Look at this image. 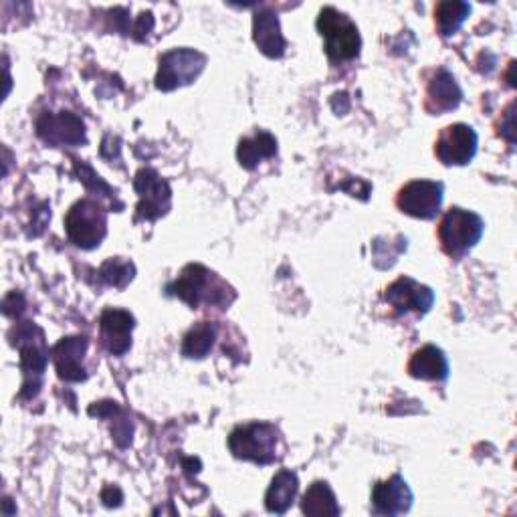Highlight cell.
<instances>
[{
  "label": "cell",
  "instance_id": "obj_1",
  "mask_svg": "<svg viewBox=\"0 0 517 517\" xmlns=\"http://www.w3.org/2000/svg\"><path fill=\"white\" fill-rule=\"evenodd\" d=\"M170 295L184 299L188 305H219L227 307L235 299V291L202 265H188L182 275L168 287Z\"/></svg>",
  "mask_w": 517,
  "mask_h": 517
},
{
  "label": "cell",
  "instance_id": "obj_2",
  "mask_svg": "<svg viewBox=\"0 0 517 517\" xmlns=\"http://www.w3.org/2000/svg\"><path fill=\"white\" fill-rule=\"evenodd\" d=\"M318 29L326 41V53L336 61L352 59L360 53V33L358 27L350 21L348 15L336 11L334 7H326L320 13Z\"/></svg>",
  "mask_w": 517,
  "mask_h": 517
},
{
  "label": "cell",
  "instance_id": "obj_3",
  "mask_svg": "<svg viewBox=\"0 0 517 517\" xmlns=\"http://www.w3.org/2000/svg\"><path fill=\"white\" fill-rule=\"evenodd\" d=\"M279 431L269 423H251L233 431L229 447L235 457L267 465L275 461Z\"/></svg>",
  "mask_w": 517,
  "mask_h": 517
},
{
  "label": "cell",
  "instance_id": "obj_4",
  "mask_svg": "<svg viewBox=\"0 0 517 517\" xmlns=\"http://www.w3.org/2000/svg\"><path fill=\"white\" fill-rule=\"evenodd\" d=\"M481 235L483 221L463 209H451L439 227V239L443 243V249L451 257L465 255L471 247L479 243Z\"/></svg>",
  "mask_w": 517,
  "mask_h": 517
},
{
  "label": "cell",
  "instance_id": "obj_5",
  "mask_svg": "<svg viewBox=\"0 0 517 517\" xmlns=\"http://www.w3.org/2000/svg\"><path fill=\"white\" fill-rule=\"evenodd\" d=\"M106 213L93 200H81L65 219L69 239L83 249H93L106 237Z\"/></svg>",
  "mask_w": 517,
  "mask_h": 517
},
{
  "label": "cell",
  "instance_id": "obj_6",
  "mask_svg": "<svg viewBox=\"0 0 517 517\" xmlns=\"http://www.w3.org/2000/svg\"><path fill=\"white\" fill-rule=\"evenodd\" d=\"M206 57L192 49H174L160 59V69L156 75V87L162 91H172L180 85L192 83L204 69Z\"/></svg>",
  "mask_w": 517,
  "mask_h": 517
},
{
  "label": "cell",
  "instance_id": "obj_7",
  "mask_svg": "<svg viewBox=\"0 0 517 517\" xmlns=\"http://www.w3.org/2000/svg\"><path fill=\"white\" fill-rule=\"evenodd\" d=\"M398 209L417 219H435L443 204V184L431 180H415L406 184L396 198Z\"/></svg>",
  "mask_w": 517,
  "mask_h": 517
},
{
  "label": "cell",
  "instance_id": "obj_8",
  "mask_svg": "<svg viewBox=\"0 0 517 517\" xmlns=\"http://www.w3.org/2000/svg\"><path fill=\"white\" fill-rule=\"evenodd\" d=\"M435 152L449 166L469 164L477 152V134L465 124H453L441 132Z\"/></svg>",
  "mask_w": 517,
  "mask_h": 517
},
{
  "label": "cell",
  "instance_id": "obj_9",
  "mask_svg": "<svg viewBox=\"0 0 517 517\" xmlns=\"http://www.w3.org/2000/svg\"><path fill=\"white\" fill-rule=\"evenodd\" d=\"M101 340L114 356H124L132 346V330H134V316L124 309H106L99 320Z\"/></svg>",
  "mask_w": 517,
  "mask_h": 517
},
{
  "label": "cell",
  "instance_id": "obj_10",
  "mask_svg": "<svg viewBox=\"0 0 517 517\" xmlns=\"http://www.w3.org/2000/svg\"><path fill=\"white\" fill-rule=\"evenodd\" d=\"M136 190L142 200L138 211L146 219H158L170 209V186L154 170H142L138 174Z\"/></svg>",
  "mask_w": 517,
  "mask_h": 517
},
{
  "label": "cell",
  "instance_id": "obj_11",
  "mask_svg": "<svg viewBox=\"0 0 517 517\" xmlns=\"http://www.w3.org/2000/svg\"><path fill=\"white\" fill-rule=\"evenodd\" d=\"M386 301L396 307L398 312H410L412 309V312L427 314L433 307L435 293L417 281L402 277L386 289Z\"/></svg>",
  "mask_w": 517,
  "mask_h": 517
},
{
  "label": "cell",
  "instance_id": "obj_12",
  "mask_svg": "<svg viewBox=\"0 0 517 517\" xmlns=\"http://www.w3.org/2000/svg\"><path fill=\"white\" fill-rule=\"evenodd\" d=\"M374 511L380 515H398L406 513L412 505V491L402 477L394 475L388 481L376 483L372 491Z\"/></svg>",
  "mask_w": 517,
  "mask_h": 517
},
{
  "label": "cell",
  "instance_id": "obj_13",
  "mask_svg": "<svg viewBox=\"0 0 517 517\" xmlns=\"http://www.w3.org/2000/svg\"><path fill=\"white\" fill-rule=\"evenodd\" d=\"M39 136L45 142L51 144H81L85 142V126L79 118H75L73 114H59V116H43L37 124Z\"/></svg>",
  "mask_w": 517,
  "mask_h": 517
},
{
  "label": "cell",
  "instance_id": "obj_14",
  "mask_svg": "<svg viewBox=\"0 0 517 517\" xmlns=\"http://www.w3.org/2000/svg\"><path fill=\"white\" fill-rule=\"evenodd\" d=\"M85 350H87L85 338H67L55 346L53 356H55V366H57L59 378L69 380V382H79V380L87 378L85 368H83Z\"/></svg>",
  "mask_w": 517,
  "mask_h": 517
},
{
  "label": "cell",
  "instance_id": "obj_15",
  "mask_svg": "<svg viewBox=\"0 0 517 517\" xmlns=\"http://www.w3.org/2000/svg\"><path fill=\"white\" fill-rule=\"evenodd\" d=\"M461 97H463V93H461V87L455 81V77L447 69H441L429 83L427 110L433 114L451 112L459 106Z\"/></svg>",
  "mask_w": 517,
  "mask_h": 517
},
{
  "label": "cell",
  "instance_id": "obj_16",
  "mask_svg": "<svg viewBox=\"0 0 517 517\" xmlns=\"http://www.w3.org/2000/svg\"><path fill=\"white\" fill-rule=\"evenodd\" d=\"M408 372L421 380H445L449 376V362L443 350L437 346H425L412 356Z\"/></svg>",
  "mask_w": 517,
  "mask_h": 517
},
{
  "label": "cell",
  "instance_id": "obj_17",
  "mask_svg": "<svg viewBox=\"0 0 517 517\" xmlns=\"http://www.w3.org/2000/svg\"><path fill=\"white\" fill-rule=\"evenodd\" d=\"M255 43L269 57H281L285 53V39L281 35L279 19L271 11H259L255 15Z\"/></svg>",
  "mask_w": 517,
  "mask_h": 517
},
{
  "label": "cell",
  "instance_id": "obj_18",
  "mask_svg": "<svg viewBox=\"0 0 517 517\" xmlns=\"http://www.w3.org/2000/svg\"><path fill=\"white\" fill-rule=\"evenodd\" d=\"M297 475L293 471H279L267 491L265 503L271 513H285L297 495Z\"/></svg>",
  "mask_w": 517,
  "mask_h": 517
},
{
  "label": "cell",
  "instance_id": "obj_19",
  "mask_svg": "<svg viewBox=\"0 0 517 517\" xmlns=\"http://www.w3.org/2000/svg\"><path fill=\"white\" fill-rule=\"evenodd\" d=\"M301 509L307 515H338L342 511L340 505L336 503L334 491L324 481H318L307 489Z\"/></svg>",
  "mask_w": 517,
  "mask_h": 517
},
{
  "label": "cell",
  "instance_id": "obj_20",
  "mask_svg": "<svg viewBox=\"0 0 517 517\" xmlns=\"http://www.w3.org/2000/svg\"><path fill=\"white\" fill-rule=\"evenodd\" d=\"M239 160H241V166L245 168H255L261 160L265 158H271L277 154V140L267 134V132H261L257 134L255 138H245L241 140L239 144Z\"/></svg>",
  "mask_w": 517,
  "mask_h": 517
},
{
  "label": "cell",
  "instance_id": "obj_21",
  "mask_svg": "<svg viewBox=\"0 0 517 517\" xmlns=\"http://www.w3.org/2000/svg\"><path fill=\"white\" fill-rule=\"evenodd\" d=\"M215 340H217V326L204 322L188 332V336L184 338L182 354L188 358H204L211 352Z\"/></svg>",
  "mask_w": 517,
  "mask_h": 517
},
{
  "label": "cell",
  "instance_id": "obj_22",
  "mask_svg": "<svg viewBox=\"0 0 517 517\" xmlns=\"http://www.w3.org/2000/svg\"><path fill=\"white\" fill-rule=\"evenodd\" d=\"M21 358H23V370H25L27 382L33 376V388L37 392L39 384H41L39 380H41L43 370L47 366V350L43 346V336L39 340H31L27 346H21Z\"/></svg>",
  "mask_w": 517,
  "mask_h": 517
},
{
  "label": "cell",
  "instance_id": "obj_23",
  "mask_svg": "<svg viewBox=\"0 0 517 517\" xmlns=\"http://www.w3.org/2000/svg\"><path fill=\"white\" fill-rule=\"evenodd\" d=\"M471 7L467 3H441L435 9V17H437V27L441 31V35H453L469 17Z\"/></svg>",
  "mask_w": 517,
  "mask_h": 517
},
{
  "label": "cell",
  "instance_id": "obj_24",
  "mask_svg": "<svg viewBox=\"0 0 517 517\" xmlns=\"http://www.w3.org/2000/svg\"><path fill=\"white\" fill-rule=\"evenodd\" d=\"M101 275L108 279V283H110V285L124 287V283L120 281V277L128 283V281L134 277V267H132L130 263H124V261L112 259V261H108L106 265L101 267Z\"/></svg>",
  "mask_w": 517,
  "mask_h": 517
}]
</instances>
